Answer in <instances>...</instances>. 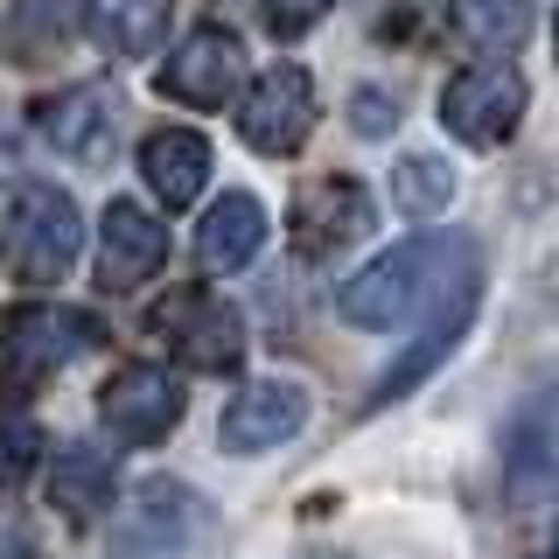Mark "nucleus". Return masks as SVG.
<instances>
[{
    "label": "nucleus",
    "mask_w": 559,
    "mask_h": 559,
    "mask_svg": "<svg viewBox=\"0 0 559 559\" xmlns=\"http://www.w3.org/2000/svg\"><path fill=\"white\" fill-rule=\"evenodd\" d=\"M552 57H559V14H552Z\"/></svg>",
    "instance_id": "a878e982"
},
{
    "label": "nucleus",
    "mask_w": 559,
    "mask_h": 559,
    "mask_svg": "<svg viewBox=\"0 0 559 559\" xmlns=\"http://www.w3.org/2000/svg\"><path fill=\"white\" fill-rule=\"evenodd\" d=\"M154 336L182 371H203V378H238L245 371V322L224 294H210L203 280L197 287H175L162 294L154 308Z\"/></svg>",
    "instance_id": "7ed1b4c3"
},
{
    "label": "nucleus",
    "mask_w": 559,
    "mask_h": 559,
    "mask_svg": "<svg viewBox=\"0 0 559 559\" xmlns=\"http://www.w3.org/2000/svg\"><path fill=\"white\" fill-rule=\"evenodd\" d=\"M503 489L511 503L559 497V378L532 384L503 427Z\"/></svg>",
    "instance_id": "9d476101"
},
{
    "label": "nucleus",
    "mask_w": 559,
    "mask_h": 559,
    "mask_svg": "<svg viewBox=\"0 0 559 559\" xmlns=\"http://www.w3.org/2000/svg\"><path fill=\"white\" fill-rule=\"evenodd\" d=\"M84 252V210L57 182H28L0 210V266L22 287H57Z\"/></svg>",
    "instance_id": "f03ea898"
},
{
    "label": "nucleus",
    "mask_w": 559,
    "mask_h": 559,
    "mask_svg": "<svg viewBox=\"0 0 559 559\" xmlns=\"http://www.w3.org/2000/svg\"><path fill=\"white\" fill-rule=\"evenodd\" d=\"M92 349H105V322L92 308L22 301L0 322V364H8V378H49V371H63V364L92 357Z\"/></svg>",
    "instance_id": "39448f33"
},
{
    "label": "nucleus",
    "mask_w": 559,
    "mask_h": 559,
    "mask_svg": "<svg viewBox=\"0 0 559 559\" xmlns=\"http://www.w3.org/2000/svg\"><path fill=\"white\" fill-rule=\"evenodd\" d=\"M329 8H336V0H259V22H266V35H280V43H301Z\"/></svg>",
    "instance_id": "5701e85b"
},
{
    "label": "nucleus",
    "mask_w": 559,
    "mask_h": 559,
    "mask_svg": "<svg viewBox=\"0 0 559 559\" xmlns=\"http://www.w3.org/2000/svg\"><path fill=\"white\" fill-rule=\"evenodd\" d=\"M454 35L483 57H518L538 28V0H448Z\"/></svg>",
    "instance_id": "6ab92c4d"
},
{
    "label": "nucleus",
    "mask_w": 559,
    "mask_h": 559,
    "mask_svg": "<svg viewBox=\"0 0 559 559\" xmlns=\"http://www.w3.org/2000/svg\"><path fill=\"white\" fill-rule=\"evenodd\" d=\"M392 203L406 210L413 224H433L454 203V168L441 154H406V162L392 168Z\"/></svg>",
    "instance_id": "412c9836"
},
{
    "label": "nucleus",
    "mask_w": 559,
    "mask_h": 559,
    "mask_svg": "<svg viewBox=\"0 0 559 559\" xmlns=\"http://www.w3.org/2000/svg\"><path fill=\"white\" fill-rule=\"evenodd\" d=\"M98 419L119 448H162L182 427V378L162 371V364H127V371L105 378Z\"/></svg>",
    "instance_id": "9b49d317"
},
{
    "label": "nucleus",
    "mask_w": 559,
    "mask_h": 559,
    "mask_svg": "<svg viewBox=\"0 0 559 559\" xmlns=\"http://www.w3.org/2000/svg\"><path fill=\"white\" fill-rule=\"evenodd\" d=\"M524 105H532V84L524 70H511L503 57H489L476 70H454L441 92V127L462 140V147H503L518 133Z\"/></svg>",
    "instance_id": "423d86ee"
},
{
    "label": "nucleus",
    "mask_w": 559,
    "mask_h": 559,
    "mask_svg": "<svg viewBox=\"0 0 559 559\" xmlns=\"http://www.w3.org/2000/svg\"><path fill=\"white\" fill-rule=\"evenodd\" d=\"M168 14H175V0H84V28L112 57H147L168 35Z\"/></svg>",
    "instance_id": "aec40b11"
},
{
    "label": "nucleus",
    "mask_w": 559,
    "mask_h": 559,
    "mask_svg": "<svg viewBox=\"0 0 559 559\" xmlns=\"http://www.w3.org/2000/svg\"><path fill=\"white\" fill-rule=\"evenodd\" d=\"M349 127L371 133V140H384V133L399 127V98H392V92H378V84H364V92L349 98Z\"/></svg>",
    "instance_id": "b1692460"
},
{
    "label": "nucleus",
    "mask_w": 559,
    "mask_h": 559,
    "mask_svg": "<svg viewBox=\"0 0 559 559\" xmlns=\"http://www.w3.org/2000/svg\"><path fill=\"white\" fill-rule=\"evenodd\" d=\"M259 252H266V210L245 189H224L197 224V266L203 273H245Z\"/></svg>",
    "instance_id": "dca6fc26"
},
{
    "label": "nucleus",
    "mask_w": 559,
    "mask_h": 559,
    "mask_svg": "<svg viewBox=\"0 0 559 559\" xmlns=\"http://www.w3.org/2000/svg\"><path fill=\"white\" fill-rule=\"evenodd\" d=\"M314 112H322L314 105V78L301 63H273V70H259V84L238 105V140L252 154H266V162H287V154L308 147Z\"/></svg>",
    "instance_id": "0eeeda50"
},
{
    "label": "nucleus",
    "mask_w": 559,
    "mask_h": 559,
    "mask_svg": "<svg viewBox=\"0 0 559 559\" xmlns=\"http://www.w3.org/2000/svg\"><path fill=\"white\" fill-rule=\"evenodd\" d=\"M245 43L231 28H217V22H203V28H189L182 43L168 49V63H162V98L175 105H189V112H217V105H231L245 92Z\"/></svg>",
    "instance_id": "1a4fd4ad"
},
{
    "label": "nucleus",
    "mask_w": 559,
    "mask_h": 559,
    "mask_svg": "<svg viewBox=\"0 0 559 559\" xmlns=\"http://www.w3.org/2000/svg\"><path fill=\"white\" fill-rule=\"evenodd\" d=\"M35 462H43V427H35L28 406H14L0 392V476H28Z\"/></svg>",
    "instance_id": "4be33fe9"
},
{
    "label": "nucleus",
    "mask_w": 559,
    "mask_h": 559,
    "mask_svg": "<svg viewBox=\"0 0 559 559\" xmlns=\"http://www.w3.org/2000/svg\"><path fill=\"white\" fill-rule=\"evenodd\" d=\"M140 182H147V197L162 210H189L203 197L210 182V140L197 127H154L147 140H140Z\"/></svg>",
    "instance_id": "2eb2a0df"
},
{
    "label": "nucleus",
    "mask_w": 559,
    "mask_h": 559,
    "mask_svg": "<svg viewBox=\"0 0 559 559\" xmlns=\"http://www.w3.org/2000/svg\"><path fill=\"white\" fill-rule=\"evenodd\" d=\"M371 231H378V203L357 175H314L301 197H294V252L314 259V266L357 252Z\"/></svg>",
    "instance_id": "6e6552de"
},
{
    "label": "nucleus",
    "mask_w": 559,
    "mask_h": 559,
    "mask_svg": "<svg viewBox=\"0 0 559 559\" xmlns=\"http://www.w3.org/2000/svg\"><path fill=\"white\" fill-rule=\"evenodd\" d=\"M168 266V224L147 217L140 203H105L98 210V259H92V280L98 294H133L147 287L154 273Z\"/></svg>",
    "instance_id": "f8f14e48"
},
{
    "label": "nucleus",
    "mask_w": 559,
    "mask_h": 559,
    "mask_svg": "<svg viewBox=\"0 0 559 559\" xmlns=\"http://www.w3.org/2000/svg\"><path fill=\"white\" fill-rule=\"evenodd\" d=\"M552 538H559V524H552Z\"/></svg>",
    "instance_id": "bb28decb"
},
{
    "label": "nucleus",
    "mask_w": 559,
    "mask_h": 559,
    "mask_svg": "<svg viewBox=\"0 0 559 559\" xmlns=\"http://www.w3.org/2000/svg\"><path fill=\"white\" fill-rule=\"evenodd\" d=\"M49 503L70 518V524H92L119 503V468L112 454L92 448V441H70L49 454Z\"/></svg>",
    "instance_id": "f3484780"
},
{
    "label": "nucleus",
    "mask_w": 559,
    "mask_h": 559,
    "mask_svg": "<svg viewBox=\"0 0 559 559\" xmlns=\"http://www.w3.org/2000/svg\"><path fill=\"white\" fill-rule=\"evenodd\" d=\"M0 559H35V524L14 497H0Z\"/></svg>",
    "instance_id": "393cba45"
},
{
    "label": "nucleus",
    "mask_w": 559,
    "mask_h": 559,
    "mask_svg": "<svg viewBox=\"0 0 559 559\" xmlns=\"http://www.w3.org/2000/svg\"><path fill=\"white\" fill-rule=\"evenodd\" d=\"M483 280L476 238L468 231H419L371 259L364 273H349L336 287V314L349 329H406L413 314H433L454 287Z\"/></svg>",
    "instance_id": "f257e3e1"
},
{
    "label": "nucleus",
    "mask_w": 559,
    "mask_h": 559,
    "mask_svg": "<svg viewBox=\"0 0 559 559\" xmlns=\"http://www.w3.org/2000/svg\"><path fill=\"white\" fill-rule=\"evenodd\" d=\"M217 532V511L189 483L154 476L112 524V559H189Z\"/></svg>",
    "instance_id": "20e7f679"
},
{
    "label": "nucleus",
    "mask_w": 559,
    "mask_h": 559,
    "mask_svg": "<svg viewBox=\"0 0 559 559\" xmlns=\"http://www.w3.org/2000/svg\"><path fill=\"white\" fill-rule=\"evenodd\" d=\"M35 127L70 162H105V147H112V98L92 92V84H70V92L35 105Z\"/></svg>",
    "instance_id": "a211bd4d"
},
{
    "label": "nucleus",
    "mask_w": 559,
    "mask_h": 559,
    "mask_svg": "<svg viewBox=\"0 0 559 559\" xmlns=\"http://www.w3.org/2000/svg\"><path fill=\"white\" fill-rule=\"evenodd\" d=\"M301 427H308V392L301 384L294 378H259V384H238L231 392V406L217 419V448L224 454H273Z\"/></svg>",
    "instance_id": "ddd939ff"
},
{
    "label": "nucleus",
    "mask_w": 559,
    "mask_h": 559,
    "mask_svg": "<svg viewBox=\"0 0 559 559\" xmlns=\"http://www.w3.org/2000/svg\"><path fill=\"white\" fill-rule=\"evenodd\" d=\"M476 308H483V280H468V287H454L441 308L427 314V329H419V336L399 349L392 357V371H384L378 384H371V406H399V399L406 392H419V384H427L433 371H441V364L454 357V343L468 336V322H476Z\"/></svg>",
    "instance_id": "4468645a"
}]
</instances>
